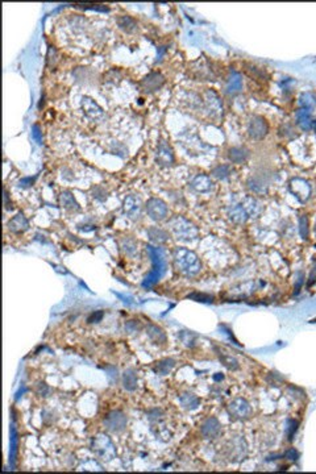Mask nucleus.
<instances>
[{
	"instance_id": "f257e3e1",
	"label": "nucleus",
	"mask_w": 316,
	"mask_h": 474,
	"mask_svg": "<svg viewBox=\"0 0 316 474\" xmlns=\"http://www.w3.org/2000/svg\"><path fill=\"white\" fill-rule=\"evenodd\" d=\"M173 257L175 267L187 277H194L200 271L202 267L200 261L192 251H188L186 248H177L173 253Z\"/></svg>"
},
{
	"instance_id": "f03ea898",
	"label": "nucleus",
	"mask_w": 316,
	"mask_h": 474,
	"mask_svg": "<svg viewBox=\"0 0 316 474\" xmlns=\"http://www.w3.org/2000/svg\"><path fill=\"white\" fill-rule=\"evenodd\" d=\"M259 210H261V208H259L258 202H257L254 198L248 197L245 198L241 203L233 206V207L229 210L228 215L231 220L235 221V223L241 224L245 223L249 217L258 215Z\"/></svg>"
},
{
	"instance_id": "7ed1b4c3",
	"label": "nucleus",
	"mask_w": 316,
	"mask_h": 474,
	"mask_svg": "<svg viewBox=\"0 0 316 474\" xmlns=\"http://www.w3.org/2000/svg\"><path fill=\"white\" fill-rule=\"evenodd\" d=\"M91 448L94 453L103 461H112L116 457V448L107 435H96L91 441Z\"/></svg>"
},
{
	"instance_id": "20e7f679",
	"label": "nucleus",
	"mask_w": 316,
	"mask_h": 474,
	"mask_svg": "<svg viewBox=\"0 0 316 474\" xmlns=\"http://www.w3.org/2000/svg\"><path fill=\"white\" fill-rule=\"evenodd\" d=\"M170 228H172L175 236H177V239L182 241L194 240V239H196V234H198V229L195 228V225L181 216L174 217L170 221Z\"/></svg>"
},
{
	"instance_id": "39448f33",
	"label": "nucleus",
	"mask_w": 316,
	"mask_h": 474,
	"mask_svg": "<svg viewBox=\"0 0 316 474\" xmlns=\"http://www.w3.org/2000/svg\"><path fill=\"white\" fill-rule=\"evenodd\" d=\"M248 453V445L241 436L229 439L224 445V454L229 461L244 460Z\"/></svg>"
},
{
	"instance_id": "423d86ee",
	"label": "nucleus",
	"mask_w": 316,
	"mask_h": 474,
	"mask_svg": "<svg viewBox=\"0 0 316 474\" xmlns=\"http://www.w3.org/2000/svg\"><path fill=\"white\" fill-rule=\"evenodd\" d=\"M127 423H128V419H127L125 414L123 411L119 410H114L111 412H108L107 416L103 420L104 427L107 428L108 431L114 432V434H120V432L124 431L125 427H127Z\"/></svg>"
},
{
	"instance_id": "0eeeda50",
	"label": "nucleus",
	"mask_w": 316,
	"mask_h": 474,
	"mask_svg": "<svg viewBox=\"0 0 316 474\" xmlns=\"http://www.w3.org/2000/svg\"><path fill=\"white\" fill-rule=\"evenodd\" d=\"M227 410H228L229 416L236 419V420H246L252 416L253 412L249 402L245 401L244 398H237V399L231 402Z\"/></svg>"
},
{
	"instance_id": "6e6552de",
	"label": "nucleus",
	"mask_w": 316,
	"mask_h": 474,
	"mask_svg": "<svg viewBox=\"0 0 316 474\" xmlns=\"http://www.w3.org/2000/svg\"><path fill=\"white\" fill-rule=\"evenodd\" d=\"M146 212H148L149 216L155 221H161L164 219H166L168 216V206L162 199H158V198H150L148 202H146Z\"/></svg>"
},
{
	"instance_id": "1a4fd4ad",
	"label": "nucleus",
	"mask_w": 316,
	"mask_h": 474,
	"mask_svg": "<svg viewBox=\"0 0 316 474\" xmlns=\"http://www.w3.org/2000/svg\"><path fill=\"white\" fill-rule=\"evenodd\" d=\"M123 210L132 220H137L142 214V202L137 195H128L123 202Z\"/></svg>"
},
{
	"instance_id": "9d476101",
	"label": "nucleus",
	"mask_w": 316,
	"mask_h": 474,
	"mask_svg": "<svg viewBox=\"0 0 316 474\" xmlns=\"http://www.w3.org/2000/svg\"><path fill=\"white\" fill-rule=\"evenodd\" d=\"M82 110L84 111V114L87 115L90 119H94V120H98L100 117H103L104 115V111L103 108L99 106L96 102L90 97H83L82 98Z\"/></svg>"
},
{
	"instance_id": "9b49d317",
	"label": "nucleus",
	"mask_w": 316,
	"mask_h": 474,
	"mask_svg": "<svg viewBox=\"0 0 316 474\" xmlns=\"http://www.w3.org/2000/svg\"><path fill=\"white\" fill-rule=\"evenodd\" d=\"M155 161L161 166H172L174 162V154H173L172 148L166 144L165 141H161L158 145L157 154H155Z\"/></svg>"
},
{
	"instance_id": "f8f14e48",
	"label": "nucleus",
	"mask_w": 316,
	"mask_h": 474,
	"mask_svg": "<svg viewBox=\"0 0 316 474\" xmlns=\"http://www.w3.org/2000/svg\"><path fill=\"white\" fill-rule=\"evenodd\" d=\"M268 123L265 121V119L261 116H256L253 117L250 124H249V134L253 137V138H256V140H259V138H262L265 137V134L268 133Z\"/></svg>"
},
{
	"instance_id": "ddd939ff",
	"label": "nucleus",
	"mask_w": 316,
	"mask_h": 474,
	"mask_svg": "<svg viewBox=\"0 0 316 474\" xmlns=\"http://www.w3.org/2000/svg\"><path fill=\"white\" fill-rule=\"evenodd\" d=\"M220 430H222L220 421H219L216 417H208V419L202 424L200 434H202V436L204 439H215L218 438L219 434H220Z\"/></svg>"
},
{
	"instance_id": "4468645a",
	"label": "nucleus",
	"mask_w": 316,
	"mask_h": 474,
	"mask_svg": "<svg viewBox=\"0 0 316 474\" xmlns=\"http://www.w3.org/2000/svg\"><path fill=\"white\" fill-rule=\"evenodd\" d=\"M165 83V78L160 73H151L142 79L141 86L146 92H154L158 88H161L162 84Z\"/></svg>"
},
{
	"instance_id": "2eb2a0df",
	"label": "nucleus",
	"mask_w": 316,
	"mask_h": 474,
	"mask_svg": "<svg viewBox=\"0 0 316 474\" xmlns=\"http://www.w3.org/2000/svg\"><path fill=\"white\" fill-rule=\"evenodd\" d=\"M290 188H291L293 194L295 195L300 202H306L309 197V193H311L309 184L307 183L306 180L298 179V178L291 180V183H290Z\"/></svg>"
},
{
	"instance_id": "dca6fc26",
	"label": "nucleus",
	"mask_w": 316,
	"mask_h": 474,
	"mask_svg": "<svg viewBox=\"0 0 316 474\" xmlns=\"http://www.w3.org/2000/svg\"><path fill=\"white\" fill-rule=\"evenodd\" d=\"M28 228H29V221L21 212H19L16 216H14L8 221V229L14 233H23Z\"/></svg>"
},
{
	"instance_id": "f3484780",
	"label": "nucleus",
	"mask_w": 316,
	"mask_h": 474,
	"mask_svg": "<svg viewBox=\"0 0 316 474\" xmlns=\"http://www.w3.org/2000/svg\"><path fill=\"white\" fill-rule=\"evenodd\" d=\"M60 202L61 206L65 208L66 211H70V212H74V211H79L81 210V206L77 202V199L74 198L73 193L69 190H65L61 193L60 195Z\"/></svg>"
},
{
	"instance_id": "a211bd4d",
	"label": "nucleus",
	"mask_w": 316,
	"mask_h": 474,
	"mask_svg": "<svg viewBox=\"0 0 316 474\" xmlns=\"http://www.w3.org/2000/svg\"><path fill=\"white\" fill-rule=\"evenodd\" d=\"M212 180L211 178L207 177V175H198V177L194 178V180L191 182V188L192 190H195L196 193H208L211 191L212 188Z\"/></svg>"
},
{
	"instance_id": "6ab92c4d",
	"label": "nucleus",
	"mask_w": 316,
	"mask_h": 474,
	"mask_svg": "<svg viewBox=\"0 0 316 474\" xmlns=\"http://www.w3.org/2000/svg\"><path fill=\"white\" fill-rule=\"evenodd\" d=\"M146 335L149 336L154 344H160L164 345L166 343V334L164 332L162 328H160L158 325H154V324H148V327H146Z\"/></svg>"
},
{
	"instance_id": "aec40b11",
	"label": "nucleus",
	"mask_w": 316,
	"mask_h": 474,
	"mask_svg": "<svg viewBox=\"0 0 316 474\" xmlns=\"http://www.w3.org/2000/svg\"><path fill=\"white\" fill-rule=\"evenodd\" d=\"M179 402H181L182 407L188 411L196 410V408L199 407V404H200L199 398L192 394V393H185V394H182L181 397H179Z\"/></svg>"
},
{
	"instance_id": "412c9836",
	"label": "nucleus",
	"mask_w": 316,
	"mask_h": 474,
	"mask_svg": "<svg viewBox=\"0 0 316 474\" xmlns=\"http://www.w3.org/2000/svg\"><path fill=\"white\" fill-rule=\"evenodd\" d=\"M123 385L128 391H135L137 389V375L133 369H127L123 374Z\"/></svg>"
},
{
	"instance_id": "4be33fe9",
	"label": "nucleus",
	"mask_w": 316,
	"mask_h": 474,
	"mask_svg": "<svg viewBox=\"0 0 316 474\" xmlns=\"http://www.w3.org/2000/svg\"><path fill=\"white\" fill-rule=\"evenodd\" d=\"M148 236L153 243H155V244H164V243H166L169 239L168 232H166L165 229H161V228H157V227L149 228Z\"/></svg>"
},
{
	"instance_id": "5701e85b",
	"label": "nucleus",
	"mask_w": 316,
	"mask_h": 474,
	"mask_svg": "<svg viewBox=\"0 0 316 474\" xmlns=\"http://www.w3.org/2000/svg\"><path fill=\"white\" fill-rule=\"evenodd\" d=\"M175 366V361L173 358H165V360H161L160 362L154 365V371L160 375H166L172 371L173 367Z\"/></svg>"
},
{
	"instance_id": "b1692460",
	"label": "nucleus",
	"mask_w": 316,
	"mask_h": 474,
	"mask_svg": "<svg viewBox=\"0 0 316 474\" xmlns=\"http://www.w3.org/2000/svg\"><path fill=\"white\" fill-rule=\"evenodd\" d=\"M229 158L235 164H241V162H244L248 158V152L245 149H242V148H232L229 151Z\"/></svg>"
},
{
	"instance_id": "393cba45",
	"label": "nucleus",
	"mask_w": 316,
	"mask_h": 474,
	"mask_svg": "<svg viewBox=\"0 0 316 474\" xmlns=\"http://www.w3.org/2000/svg\"><path fill=\"white\" fill-rule=\"evenodd\" d=\"M119 25H120L121 29L127 30L128 33H132V32H135V30L137 29V24L135 23L133 19H131V17L128 16L121 17L120 20H119Z\"/></svg>"
},
{
	"instance_id": "a878e982",
	"label": "nucleus",
	"mask_w": 316,
	"mask_h": 474,
	"mask_svg": "<svg viewBox=\"0 0 316 474\" xmlns=\"http://www.w3.org/2000/svg\"><path fill=\"white\" fill-rule=\"evenodd\" d=\"M220 361H222L224 366L228 367L229 370H237L239 369V361L236 360L232 356H227V354H220Z\"/></svg>"
},
{
	"instance_id": "bb28decb",
	"label": "nucleus",
	"mask_w": 316,
	"mask_h": 474,
	"mask_svg": "<svg viewBox=\"0 0 316 474\" xmlns=\"http://www.w3.org/2000/svg\"><path fill=\"white\" fill-rule=\"evenodd\" d=\"M121 248H123V251L127 254H133L136 252V249H137V244H136V241L132 240V239H123V241H121Z\"/></svg>"
},
{
	"instance_id": "cd10ccee",
	"label": "nucleus",
	"mask_w": 316,
	"mask_h": 474,
	"mask_svg": "<svg viewBox=\"0 0 316 474\" xmlns=\"http://www.w3.org/2000/svg\"><path fill=\"white\" fill-rule=\"evenodd\" d=\"M212 175L219 178V179H224V178H227L229 175V167L226 166V165L215 167V169L212 170Z\"/></svg>"
},
{
	"instance_id": "c85d7f7f",
	"label": "nucleus",
	"mask_w": 316,
	"mask_h": 474,
	"mask_svg": "<svg viewBox=\"0 0 316 474\" xmlns=\"http://www.w3.org/2000/svg\"><path fill=\"white\" fill-rule=\"evenodd\" d=\"M107 195H108L107 191H106L101 186L92 187V197H94L95 199H98V201L103 202V201H106V199H107Z\"/></svg>"
},
{
	"instance_id": "c756f323",
	"label": "nucleus",
	"mask_w": 316,
	"mask_h": 474,
	"mask_svg": "<svg viewBox=\"0 0 316 474\" xmlns=\"http://www.w3.org/2000/svg\"><path fill=\"white\" fill-rule=\"evenodd\" d=\"M57 56H56V49L53 46L49 48V53H47V66H54L56 61H57Z\"/></svg>"
},
{
	"instance_id": "7c9ffc66",
	"label": "nucleus",
	"mask_w": 316,
	"mask_h": 474,
	"mask_svg": "<svg viewBox=\"0 0 316 474\" xmlns=\"http://www.w3.org/2000/svg\"><path fill=\"white\" fill-rule=\"evenodd\" d=\"M36 390H37V393L40 395H42V397H46V395L49 394L50 389L47 388V385L45 384V382H40V384L37 385V389H36Z\"/></svg>"
},
{
	"instance_id": "2f4dec72",
	"label": "nucleus",
	"mask_w": 316,
	"mask_h": 474,
	"mask_svg": "<svg viewBox=\"0 0 316 474\" xmlns=\"http://www.w3.org/2000/svg\"><path fill=\"white\" fill-rule=\"evenodd\" d=\"M300 233L303 239H307V219L300 217Z\"/></svg>"
},
{
	"instance_id": "473e14b6",
	"label": "nucleus",
	"mask_w": 316,
	"mask_h": 474,
	"mask_svg": "<svg viewBox=\"0 0 316 474\" xmlns=\"http://www.w3.org/2000/svg\"><path fill=\"white\" fill-rule=\"evenodd\" d=\"M101 317H103V312H101V311H99L96 315H95V314L91 315V316L88 317V321H90V323H95V321L100 320Z\"/></svg>"
},
{
	"instance_id": "72a5a7b5",
	"label": "nucleus",
	"mask_w": 316,
	"mask_h": 474,
	"mask_svg": "<svg viewBox=\"0 0 316 474\" xmlns=\"http://www.w3.org/2000/svg\"><path fill=\"white\" fill-rule=\"evenodd\" d=\"M315 232H316V221H315Z\"/></svg>"
}]
</instances>
